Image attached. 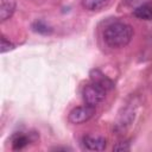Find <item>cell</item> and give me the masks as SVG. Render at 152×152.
<instances>
[{"mask_svg": "<svg viewBox=\"0 0 152 152\" xmlns=\"http://www.w3.org/2000/svg\"><path fill=\"white\" fill-rule=\"evenodd\" d=\"M133 38V27L122 21L109 24L103 31V40L113 49L124 48L129 44Z\"/></svg>", "mask_w": 152, "mask_h": 152, "instance_id": "1", "label": "cell"}, {"mask_svg": "<svg viewBox=\"0 0 152 152\" xmlns=\"http://www.w3.org/2000/svg\"><path fill=\"white\" fill-rule=\"evenodd\" d=\"M106 93H107V90L104 88H102L101 86H99L95 82H91V83L86 84L83 87L82 96H83L84 103L93 106V107H96L97 104H100L104 100Z\"/></svg>", "mask_w": 152, "mask_h": 152, "instance_id": "2", "label": "cell"}, {"mask_svg": "<svg viewBox=\"0 0 152 152\" xmlns=\"http://www.w3.org/2000/svg\"><path fill=\"white\" fill-rule=\"evenodd\" d=\"M94 114H95V107L86 103L84 106H78L71 109L68 115V120L74 125H81L89 121L94 116Z\"/></svg>", "mask_w": 152, "mask_h": 152, "instance_id": "3", "label": "cell"}, {"mask_svg": "<svg viewBox=\"0 0 152 152\" xmlns=\"http://www.w3.org/2000/svg\"><path fill=\"white\" fill-rule=\"evenodd\" d=\"M82 142L89 151H103L107 147V140L100 135H84Z\"/></svg>", "mask_w": 152, "mask_h": 152, "instance_id": "4", "label": "cell"}, {"mask_svg": "<svg viewBox=\"0 0 152 152\" xmlns=\"http://www.w3.org/2000/svg\"><path fill=\"white\" fill-rule=\"evenodd\" d=\"M90 77H91V82L97 83L99 86H101L106 90H110L114 87L113 81L110 78H108L104 74H102L100 70H93L90 72Z\"/></svg>", "mask_w": 152, "mask_h": 152, "instance_id": "5", "label": "cell"}, {"mask_svg": "<svg viewBox=\"0 0 152 152\" xmlns=\"http://www.w3.org/2000/svg\"><path fill=\"white\" fill-rule=\"evenodd\" d=\"M15 11V0H0V20L6 21Z\"/></svg>", "mask_w": 152, "mask_h": 152, "instance_id": "6", "label": "cell"}, {"mask_svg": "<svg viewBox=\"0 0 152 152\" xmlns=\"http://www.w3.org/2000/svg\"><path fill=\"white\" fill-rule=\"evenodd\" d=\"M133 14L141 20H152V2H144L134 8Z\"/></svg>", "mask_w": 152, "mask_h": 152, "instance_id": "7", "label": "cell"}, {"mask_svg": "<svg viewBox=\"0 0 152 152\" xmlns=\"http://www.w3.org/2000/svg\"><path fill=\"white\" fill-rule=\"evenodd\" d=\"M32 141L31 134H24V133H17L12 137V148L13 150H23Z\"/></svg>", "mask_w": 152, "mask_h": 152, "instance_id": "8", "label": "cell"}, {"mask_svg": "<svg viewBox=\"0 0 152 152\" xmlns=\"http://www.w3.org/2000/svg\"><path fill=\"white\" fill-rule=\"evenodd\" d=\"M110 0H82V7L90 12H97L109 5Z\"/></svg>", "mask_w": 152, "mask_h": 152, "instance_id": "9", "label": "cell"}, {"mask_svg": "<svg viewBox=\"0 0 152 152\" xmlns=\"http://www.w3.org/2000/svg\"><path fill=\"white\" fill-rule=\"evenodd\" d=\"M134 109L132 107H127L124 109V113H121V115L119 116V121H118V127L119 128H126L128 125H131L132 120L134 119Z\"/></svg>", "mask_w": 152, "mask_h": 152, "instance_id": "10", "label": "cell"}, {"mask_svg": "<svg viewBox=\"0 0 152 152\" xmlns=\"http://www.w3.org/2000/svg\"><path fill=\"white\" fill-rule=\"evenodd\" d=\"M32 30L39 34H50L52 33V28L44 21L42 20H36L33 24H32Z\"/></svg>", "mask_w": 152, "mask_h": 152, "instance_id": "11", "label": "cell"}, {"mask_svg": "<svg viewBox=\"0 0 152 152\" xmlns=\"http://www.w3.org/2000/svg\"><path fill=\"white\" fill-rule=\"evenodd\" d=\"M13 49H14V44L2 34L1 36V52L5 53V52H7L10 50H13Z\"/></svg>", "mask_w": 152, "mask_h": 152, "instance_id": "12", "label": "cell"}, {"mask_svg": "<svg viewBox=\"0 0 152 152\" xmlns=\"http://www.w3.org/2000/svg\"><path fill=\"white\" fill-rule=\"evenodd\" d=\"M129 148H131V146H129L128 141H120V142H116L113 146L114 151H128Z\"/></svg>", "mask_w": 152, "mask_h": 152, "instance_id": "13", "label": "cell"}, {"mask_svg": "<svg viewBox=\"0 0 152 152\" xmlns=\"http://www.w3.org/2000/svg\"><path fill=\"white\" fill-rule=\"evenodd\" d=\"M53 151H59V150H62V151H66V150H70V148H68V147H55V148H52Z\"/></svg>", "mask_w": 152, "mask_h": 152, "instance_id": "14", "label": "cell"}]
</instances>
